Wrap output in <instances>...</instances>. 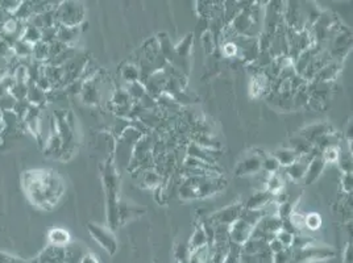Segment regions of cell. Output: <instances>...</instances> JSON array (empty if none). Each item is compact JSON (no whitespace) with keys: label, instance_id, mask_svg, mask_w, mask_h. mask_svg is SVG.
Returning a JSON list of instances; mask_svg holds the SVG:
<instances>
[{"label":"cell","instance_id":"obj_1","mask_svg":"<svg viewBox=\"0 0 353 263\" xmlns=\"http://www.w3.org/2000/svg\"><path fill=\"white\" fill-rule=\"evenodd\" d=\"M24 187L36 206L51 208L64 192L60 176L51 171H29L24 174Z\"/></svg>","mask_w":353,"mask_h":263},{"label":"cell","instance_id":"obj_2","mask_svg":"<svg viewBox=\"0 0 353 263\" xmlns=\"http://www.w3.org/2000/svg\"><path fill=\"white\" fill-rule=\"evenodd\" d=\"M226 180L219 176H200L193 175L186 179L179 195L182 199H199V197H207L211 195L220 192L226 187Z\"/></svg>","mask_w":353,"mask_h":263},{"label":"cell","instance_id":"obj_3","mask_svg":"<svg viewBox=\"0 0 353 263\" xmlns=\"http://www.w3.org/2000/svg\"><path fill=\"white\" fill-rule=\"evenodd\" d=\"M83 7L77 2H62L55 9V23L58 27H79L83 22Z\"/></svg>","mask_w":353,"mask_h":263},{"label":"cell","instance_id":"obj_4","mask_svg":"<svg viewBox=\"0 0 353 263\" xmlns=\"http://www.w3.org/2000/svg\"><path fill=\"white\" fill-rule=\"evenodd\" d=\"M336 255V251L329 248H315V246H306L302 249H296L293 257L287 263H311L315 260L327 259Z\"/></svg>","mask_w":353,"mask_h":263},{"label":"cell","instance_id":"obj_5","mask_svg":"<svg viewBox=\"0 0 353 263\" xmlns=\"http://www.w3.org/2000/svg\"><path fill=\"white\" fill-rule=\"evenodd\" d=\"M87 230L91 237L102 246L104 250L108 253L109 255H114L118 250V241H116L115 236L109 229L100 227V225L94 224V222H87Z\"/></svg>","mask_w":353,"mask_h":263},{"label":"cell","instance_id":"obj_6","mask_svg":"<svg viewBox=\"0 0 353 263\" xmlns=\"http://www.w3.org/2000/svg\"><path fill=\"white\" fill-rule=\"evenodd\" d=\"M243 212V206L241 204H232V206L227 207V208L220 209L217 211L216 213L211 216L210 218V224L214 227V225H217V227H223V225H231L233 221L237 220L240 217Z\"/></svg>","mask_w":353,"mask_h":263},{"label":"cell","instance_id":"obj_7","mask_svg":"<svg viewBox=\"0 0 353 263\" xmlns=\"http://www.w3.org/2000/svg\"><path fill=\"white\" fill-rule=\"evenodd\" d=\"M253 227L251 224H248L244 218L238 217L237 220L233 221L230 225V238L232 244L238 246H243L245 242L249 239L252 234Z\"/></svg>","mask_w":353,"mask_h":263},{"label":"cell","instance_id":"obj_8","mask_svg":"<svg viewBox=\"0 0 353 263\" xmlns=\"http://www.w3.org/2000/svg\"><path fill=\"white\" fill-rule=\"evenodd\" d=\"M261 166H263V159L258 155H249L238 164L237 169H236V175H252V174L258 173Z\"/></svg>","mask_w":353,"mask_h":263},{"label":"cell","instance_id":"obj_9","mask_svg":"<svg viewBox=\"0 0 353 263\" xmlns=\"http://www.w3.org/2000/svg\"><path fill=\"white\" fill-rule=\"evenodd\" d=\"M273 200H274V195L270 194L269 191H259V192H256V194L249 197V200L245 204V209H249V211L264 209L265 207L270 206Z\"/></svg>","mask_w":353,"mask_h":263},{"label":"cell","instance_id":"obj_10","mask_svg":"<svg viewBox=\"0 0 353 263\" xmlns=\"http://www.w3.org/2000/svg\"><path fill=\"white\" fill-rule=\"evenodd\" d=\"M312 158L308 157V155L299 157L293 165L285 167L286 174L290 176V178L293 179V180H301V179H303L306 175V171H307L308 165H310V160L312 159Z\"/></svg>","mask_w":353,"mask_h":263},{"label":"cell","instance_id":"obj_11","mask_svg":"<svg viewBox=\"0 0 353 263\" xmlns=\"http://www.w3.org/2000/svg\"><path fill=\"white\" fill-rule=\"evenodd\" d=\"M329 130H331V128H329L328 124H326V123H319V124H312L310 125V127L302 129L301 136L310 144H315L320 137H323L324 134L329 133Z\"/></svg>","mask_w":353,"mask_h":263},{"label":"cell","instance_id":"obj_12","mask_svg":"<svg viewBox=\"0 0 353 263\" xmlns=\"http://www.w3.org/2000/svg\"><path fill=\"white\" fill-rule=\"evenodd\" d=\"M324 167H326V162L322 157L319 155H315L312 159L310 160V165L307 167V171H306L305 175V185L310 186L312 185L315 180L320 176V174L323 173Z\"/></svg>","mask_w":353,"mask_h":263},{"label":"cell","instance_id":"obj_13","mask_svg":"<svg viewBox=\"0 0 353 263\" xmlns=\"http://www.w3.org/2000/svg\"><path fill=\"white\" fill-rule=\"evenodd\" d=\"M214 153H217L215 150H209V149L200 148L199 145H196L195 143L191 144L188 149V154L189 157L195 158L198 160H202L203 164L211 165V166H215V162H216V158L214 157Z\"/></svg>","mask_w":353,"mask_h":263},{"label":"cell","instance_id":"obj_14","mask_svg":"<svg viewBox=\"0 0 353 263\" xmlns=\"http://www.w3.org/2000/svg\"><path fill=\"white\" fill-rule=\"evenodd\" d=\"M146 209L145 208H139L136 206H131V204H118V220L119 224H124L125 221H128V218L137 217V216L145 213Z\"/></svg>","mask_w":353,"mask_h":263},{"label":"cell","instance_id":"obj_15","mask_svg":"<svg viewBox=\"0 0 353 263\" xmlns=\"http://www.w3.org/2000/svg\"><path fill=\"white\" fill-rule=\"evenodd\" d=\"M273 157L277 159V162L280 164V166L287 167L290 165H293L296 159L299 158V155L296 154L295 151L293 150L291 148H281L275 150L273 153Z\"/></svg>","mask_w":353,"mask_h":263},{"label":"cell","instance_id":"obj_16","mask_svg":"<svg viewBox=\"0 0 353 263\" xmlns=\"http://www.w3.org/2000/svg\"><path fill=\"white\" fill-rule=\"evenodd\" d=\"M27 102L30 106L41 107L46 102V92L37 87L34 83H28Z\"/></svg>","mask_w":353,"mask_h":263},{"label":"cell","instance_id":"obj_17","mask_svg":"<svg viewBox=\"0 0 353 263\" xmlns=\"http://www.w3.org/2000/svg\"><path fill=\"white\" fill-rule=\"evenodd\" d=\"M49 239L51 245L55 248H65L70 241V234L62 228H54L49 232Z\"/></svg>","mask_w":353,"mask_h":263},{"label":"cell","instance_id":"obj_18","mask_svg":"<svg viewBox=\"0 0 353 263\" xmlns=\"http://www.w3.org/2000/svg\"><path fill=\"white\" fill-rule=\"evenodd\" d=\"M207 245H209L207 234H206L202 225H199V227H196L195 232L193 233V237H191L190 239V245H189V250H190V253H193V251L205 248V246Z\"/></svg>","mask_w":353,"mask_h":263},{"label":"cell","instance_id":"obj_19","mask_svg":"<svg viewBox=\"0 0 353 263\" xmlns=\"http://www.w3.org/2000/svg\"><path fill=\"white\" fill-rule=\"evenodd\" d=\"M13 55L18 59H28L32 58V52H33V45H30L29 43L24 41L23 38L17 39L12 46Z\"/></svg>","mask_w":353,"mask_h":263},{"label":"cell","instance_id":"obj_20","mask_svg":"<svg viewBox=\"0 0 353 263\" xmlns=\"http://www.w3.org/2000/svg\"><path fill=\"white\" fill-rule=\"evenodd\" d=\"M78 30L79 27H58L57 30V41H60L61 44L69 46L70 44L77 38L78 36Z\"/></svg>","mask_w":353,"mask_h":263},{"label":"cell","instance_id":"obj_21","mask_svg":"<svg viewBox=\"0 0 353 263\" xmlns=\"http://www.w3.org/2000/svg\"><path fill=\"white\" fill-rule=\"evenodd\" d=\"M81 94L85 103H87V104L98 103V90H97V87H95V83L92 82V80L83 83V87H82Z\"/></svg>","mask_w":353,"mask_h":263},{"label":"cell","instance_id":"obj_22","mask_svg":"<svg viewBox=\"0 0 353 263\" xmlns=\"http://www.w3.org/2000/svg\"><path fill=\"white\" fill-rule=\"evenodd\" d=\"M291 146H293V150L295 151L299 157H303V155H310L312 153V144H310L308 141H306L305 138H293L291 139Z\"/></svg>","mask_w":353,"mask_h":263},{"label":"cell","instance_id":"obj_23","mask_svg":"<svg viewBox=\"0 0 353 263\" xmlns=\"http://www.w3.org/2000/svg\"><path fill=\"white\" fill-rule=\"evenodd\" d=\"M49 58V45L48 44L40 41L33 45V52H32V59L36 62H46Z\"/></svg>","mask_w":353,"mask_h":263},{"label":"cell","instance_id":"obj_24","mask_svg":"<svg viewBox=\"0 0 353 263\" xmlns=\"http://www.w3.org/2000/svg\"><path fill=\"white\" fill-rule=\"evenodd\" d=\"M22 38L24 39V41H27V43H29L30 45H34V44L41 41V29H39V28L36 27H32V25L25 24Z\"/></svg>","mask_w":353,"mask_h":263},{"label":"cell","instance_id":"obj_25","mask_svg":"<svg viewBox=\"0 0 353 263\" xmlns=\"http://www.w3.org/2000/svg\"><path fill=\"white\" fill-rule=\"evenodd\" d=\"M295 204L296 200H294V201H289V200H287L285 203L280 204V207H278L277 209L278 217L281 218L282 221L291 218V216H293L294 213V209H295Z\"/></svg>","mask_w":353,"mask_h":263},{"label":"cell","instance_id":"obj_26","mask_svg":"<svg viewBox=\"0 0 353 263\" xmlns=\"http://www.w3.org/2000/svg\"><path fill=\"white\" fill-rule=\"evenodd\" d=\"M8 92L12 95L16 100H25L27 99V94H28V85L27 83L13 82V85L11 86Z\"/></svg>","mask_w":353,"mask_h":263},{"label":"cell","instance_id":"obj_27","mask_svg":"<svg viewBox=\"0 0 353 263\" xmlns=\"http://www.w3.org/2000/svg\"><path fill=\"white\" fill-rule=\"evenodd\" d=\"M121 75H123V78L129 83L139 82L140 71L139 69H137L136 66H133V65H125V66L121 69Z\"/></svg>","mask_w":353,"mask_h":263},{"label":"cell","instance_id":"obj_28","mask_svg":"<svg viewBox=\"0 0 353 263\" xmlns=\"http://www.w3.org/2000/svg\"><path fill=\"white\" fill-rule=\"evenodd\" d=\"M191 46H193V34L190 33L184 37L178 45L175 46V52L178 53L181 57H186V55H189V53H190Z\"/></svg>","mask_w":353,"mask_h":263},{"label":"cell","instance_id":"obj_29","mask_svg":"<svg viewBox=\"0 0 353 263\" xmlns=\"http://www.w3.org/2000/svg\"><path fill=\"white\" fill-rule=\"evenodd\" d=\"M128 94H129L131 99L135 100H141L144 97V95L146 94V88L141 85L140 82H133L129 83V88H128Z\"/></svg>","mask_w":353,"mask_h":263},{"label":"cell","instance_id":"obj_30","mask_svg":"<svg viewBox=\"0 0 353 263\" xmlns=\"http://www.w3.org/2000/svg\"><path fill=\"white\" fill-rule=\"evenodd\" d=\"M16 102L17 100L9 94V92H6L0 96V112H8V111H13V107H15Z\"/></svg>","mask_w":353,"mask_h":263},{"label":"cell","instance_id":"obj_31","mask_svg":"<svg viewBox=\"0 0 353 263\" xmlns=\"http://www.w3.org/2000/svg\"><path fill=\"white\" fill-rule=\"evenodd\" d=\"M129 100H131V97L127 90L116 91L115 95L112 96V103L115 104L118 108H120V107L129 106Z\"/></svg>","mask_w":353,"mask_h":263},{"label":"cell","instance_id":"obj_32","mask_svg":"<svg viewBox=\"0 0 353 263\" xmlns=\"http://www.w3.org/2000/svg\"><path fill=\"white\" fill-rule=\"evenodd\" d=\"M303 225L311 230L319 229L320 225H322V217L318 213H310L303 218Z\"/></svg>","mask_w":353,"mask_h":263},{"label":"cell","instance_id":"obj_33","mask_svg":"<svg viewBox=\"0 0 353 263\" xmlns=\"http://www.w3.org/2000/svg\"><path fill=\"white\" fill-rule=\"evenodd\" d=\"M261 169H264L266 171V173L269 174H275L278 171V169H280V164L277 162V159H275L273 155H269V157H265L263 159V166H261Z\"/></svg>","mask_w":353,"mask_h":263},{"label":"cell","instance_id":"obj_34","mask_svg":"<svg viewBox=\"0 0 353 263\" xmlns=\"http://www.w3.org/2000/svg\"><path fill=\"white\" fill-rule=\"evenodd\" d=\"M324 153L322 155V158L324 159V162H338L340 159V150H339L338 146H329V148L324 149Z\"/></svg>","mask_w":353,"mask_h":263},{"label":"cell","instance_id":"obj_35","mask_svg":"<svg viewBox=\"0 0 353 263\" xmlns=\"http://www.w3.org/2000/svg\"><path fill=\"white\" fill-rule=\"evenodd\" d=\"M266 191H269L270 194H277L278 191L282 190L284 188V185H282V181L280 180V178L277 176V174H273V175H270V178L268 179V183H266Z\"/></svg>","mask_w":353,"mask_h":263},{"label":"cell","instance_id":"obj_36","mask_svg":"<svg viewBox=\"0 0 353 263\" xmlns=\"http://www.w3.org/2000/svg\"><path fill=\"white\" fill-rule=\"evenodd\" d=\"M294 237H295L294 234L289 233V232H286V230H284V229H281L280 232H277V233H275V238L281 242L282 246H284L285 249L290 248V246H293Z\"/></svg>","mask_w":353,"mask_h":263},{"label":"cell","instance_id":"obj_37","mask_svg":"<svg viewBox=\"0 0 353 263\" xmlns=\"http://www.w3.org/2000/svg\"><path fill=\"white\" fill-rule=\"evenodd\" d=\"M189 255H190L189 246L183 245V244H179V245L175 248V257H177L178 262H186Z\"/></svg>","mask_w":353,"mask_h":263},{"label":"cell","instance_id":"obj_38","mask_svg":"<svg viewBox=\"0 0 353 263\" xmlns=\"http://www.w3.org/2000/svg\"><path fill=\"white\" fill-rule=\"evenodd\" d=\"M336 67L338 66H335V65H331V66L324 67V69L320 71V78H322V80H328L329 78H332V76L335 75L336 70H338Z\"/></svg>","mask_w":353,"mask_h":263},{"label":"cell","instance_id":"obj_39","mask_svg":"<svg viewBox=\"0 0 353 263\" xmlns=\"http://www.w3.org/2000/svg\"><path fill=\"white\" fill-rule=\"evenodd\" d=\"M341 183H343V190L350 194L352 192V174H343L341 176Z\"/></svg>","mask_w":353,"mask_h":263},{"label":"cell","instance_id":"obj_40","mask_svg":"<svg viewBox=\"0 0 353 263\" xmlns=\"http://www.w3.org/2000/svg\"><path fill=\"white\" fill-rule=\"evenodd\" d=\"M145 185L152 187V186H157L160 183V176L156 173H146L145 174Z\"/></svg>","mask_w":353,"mask_h":263},{"label":"cell","instance_id":"obj_41","mask_svg":"<svg viewBox=\"0 0 353 263\" xmlns=\"http://www.w3.org/2000/svg\"><path fill=\"white\" fill-rule=\"evenodd\" d=\"M269 249H270V251H272L273 254H277V253H280V251L284 250V246H282V244L280 241H278L277 238H273L269 241Z\"/></svg>","mask_w":353,"mask_h":263},{"label":"cell","instance_id":"obj_42","mask_svg":"<svg viewBox=\"0 0 353 263\" xmlns=\"http://www.w3.org/2000/svg\"><path fill=\"white\" fill-rule=\"evenodd\" d=\"M290 259V254L286 251V249H284L282 251L274 254V263H287Z\"/></svg>","mask_w":353,"mask_h":263},{"label":"cell","instance_id":"obj_43","mask_svg":"<svg viewBox=\"0 0 353 263\" xmlns=\"http://www.w3.org/2000/svg\"><path fill=\"white\" fill-rule=\"evenodd\" d=\"M79 263H99L98 258L92 254H85Z\"/></svg>","mask_w":353,"mask_h":263},{"label":"cell","instance_id":"obj_44","mask_svg":"<svg viewBox=\"0 0 353 263\" xmlns=\"http://www.w3.org/2000/svg\"><path fill=\"white\" fill-rule=\"evenodd\" d=\"M236 48H237V46H236L235 44H227L226 48H224V53H226V55H228V57H232L236 53Z\"/></svg>","mask_w":353,"mask_h":263},{"label":"cell","instance_id":"obj_45","mask_svg":"<svg viewBox=\"0 0 353 263\" xmlns=\"http://www.w3.org/2000/svg\"><path fill=\"white\" fill-rule=\"evenodd\" d=\"M347 138H348V141H352V123H349V124H348Z\"/></svg>","mask_w":353,"mask_h":263}]
</instances>
